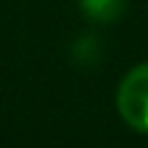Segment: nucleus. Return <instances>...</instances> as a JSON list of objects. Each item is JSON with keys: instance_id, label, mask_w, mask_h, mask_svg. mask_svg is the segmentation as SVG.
<instances>
[{"instance_id": "1", "label": "nucleus", "mask_w": 148, "mask_h": 148, "mask_svg": "<svg viewBox=\"0 0 148 148\" xmlns=\"http://www.w3.org/2000/svg\"><path fill=\"white\" fill-rule=\"evenodd\" d=\"M117 109L130 127L148 133V62L133 68L122 78L117 88Z\"/></svg>"}, {"instance_id": "2", "label": "nucleus", "mask_w": 148, "mask_h": 148, "mask_svg": "<svg viewBox=\"0 0 148 148\" xmlns=\"http://www.w3.org/2000/svg\"><path fill=\"white\" fill-rule=\"evenodd\" d=\"M78 3L86 16H91L94 21H101V23L117 21L127 5V0H78Z\"/></svg>"}]
</instances>
